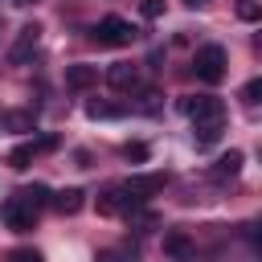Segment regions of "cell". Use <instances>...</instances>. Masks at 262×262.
<instances>
[{
    "label": "cell",
    "mask_w": 262,
    "mask_h": 262,
    "mask_svg": "<svg viewBox=\"0 0 262 262\" xmlns=\"http://www.w3.org/2000/svg\"><path fill=\"white\" fill-rule=\"evenodd\" d=\"M16 196H20L29 209H45V205H49V188H45V184H29V188H20Z\"/></svg>",
    "instance_id": "15"
},
{
    "label": "cell",
    "mask_w": 262,
    "mask_h": 262,
    "mask_svg": "<svg viewBox=\"0 0 262 262\" xmlns=\"http://www.w3.org/2000/svg\"><path fill=\"white\" fill-rule=\"evenodd\" d=\"M164 254L172 262H196V246H192V237L184 229H168L164 233Z\"/></svg>",
    "instance_id": "6"
},
{
    "label": "cell",
    "mask_w": 262,
    "mask_h": 262,
    "mask_svg": "<svg viewBox=\"0 0 262 262\" xmlns=\"http://www.w3.org/2000/svg\"><path fill=\"white\" fill-rule=\"evenodd\" d=\"M225 66H229V61H225V49H221V45H201V49L192 53V74H196L201 82H209V86L225 78Z\"/></svg>",
    "instance_id": "1"
},
{
    "label": "cell",
    "mask_w": 262,
    "mask_h": 262,
    "mask_svg": "<svg viewBox=\"0 0 262 262\" xmlns=\"http://www.w3.org/2000/svg\"><path fill=\"white\" fill-rule=\"evenodd\" d=\"M184 4H188V8H201V4H209V0H184Z\"/></svg>",
    "instance_id": "25"
},
{
    "label": "cell",
    "mask_w": 262,
    "mask_h": 262,
    "mask_svg": "<svg viewBox=\"0 0 262 262\" xmlns=\"http://www.w3.org/2000/svg\"><path fill=\"white\" fill-rule=\"evenodd\" d=\"M221 131H225V119H213V123H192V139H196V147L217 143V139H221Z\"/></svg>",
    "instance_id": "14"
},
{
    "label": "cell",
    "mask_w": 262,
    "mask_h": 262,
    "mask_svg": "<svg viewBox=\"0 0 262 262\" xmlns=\"http://www.w3.org/2000/svg\"><path fill=\"white\" fill-rule=\"evenodd\" d=\"M98 262H139V254L135 250H102Z\"/></svg>",
    "instance_id": "19"
},
{
    "label": "cell",
    "mask_w": 262,
    "mask_h": 262,
    "mask_svg": "<svg viewBox=\"0 0 262 262\" xmlns=\"http://www.w3.org/2000/svg\"><path fill=\"white\" fill-rule=\"evenodd\" d=\"M94 41L106 45V49H123V45L135 41V25L123 20V16H102V20L94 25Z\"/></svg>",
    "instance_id": "2"
},
{
    "label": "cell",
    "mask_w": 262,
    "mask_h": 262,
    "mask_svg": "<svg viewBox=\"0 0 262 262\" xmlns=\"http://www.w3.org/2000/svg\"><path fill=\"white\" fill-rule=\"evenodd\" d=\"M233 8H237V16H242V20H250V25H254V20H258V16H262V8H258V4H254V0H237V4H233Z\"/></svg>",
    "instance_id": "20"
},
{
    "label": "cell",
    "mask_w": 262,
    "mask_h": 262,
    "mask_svg": "<svg viewBox=\"0 0 262 262\" xmlns=\"http://www.w3.org/2000/svg\"><path fill=\"white\" fill-rule=\"evenodd\" d=\"M164 184H168L164 172H147V176H131L123 188H127L135 201H143V196H151V192H164Z\"/></svg>",
    "instance_id": "8"
},
{
    "label": "cell",
    "mask_w": 262,
    "mask_h": 262,
    "mask_svg": "<svg viewBox=\"0 0 262 262\" xmlns=\"http://www.w3.org/2000/svg\"><path fill=\"white\" fill-rule=\"evenodd\" d=\"M139 12H143L147 20H156V16L164 12V0H139Z\"/></svg>",
    "instance_id": "21"
},
{
    "label": "cell",
    "mask_w": 262,
    "mask_h": 262,
    "mask_svg": "<svg viewBox=\"0 0 262 262\" xmlns=\"http://www.w3.org/2000/svg\"><path fill=\"white\" fill-rule=\"evenodd\" d=\"M53 147H57V139H53V135H45V139H29V143H20V147H12V151H8V168H29V164H33V156L53 151Z\"/></svg>",
    "instance_id": "5"
},
{
    "label": "cell",
    "mask_w": 262,
    "mask_h": 262,
    "mask_svg": "<svg viewBox=\"0 0 262 262\" xmlns=\"http://www.w3.org/2000/svg\"><path fill=\"white\" fill-rule=\"evenodd\" d=\"M135 205H139V201H135V196L123 188V184H111V188L98 196V213H106V217H115V213H123V209L131 213Z\"/></svg>",
    "instance_id": "7"
},
{
    "label": "cell",
    "mask_w": 262,
    "mask_h": 262,
    "mask_svg": "<svg viewBox=\"0 0 262 262\" xmlns=\"http://www.w3.org/2000/svg\"><path fill=\"white\" fill-rule=\"evenodd\" d=\"M176 106H180L192 123H213V119H225V102H221V98H213V94H201V98L184 94Z\"/></svg>",
    "instance_id": "3"
},
{
    "label": "cell",
    "mask_w": 262,
    "mask_h": 262,
    "mask_svg": "<svg viewBox=\"0 0 262 262\" xmlns=\"http://www.w3.org/2000/svg\"><path fill=\"white\" fill-rule=\"evenodd\" d=\"M86 115L90 119H115V115H123V106H115V102H90Z\"/></svg>",
    "instance_id": "17"
},
{
    "label": "cell",
    "mask_w": 262,
    "mask_h": 262,
    "mask_svg": "<svg viewBox=\"0 0 262 262\" xmlns=\"http://www.w3.org/2000/svg\"><path fill=\"white\" fill-rule=\"evenodd\" d=\"M0 123L12 127V131H33V127H37V119H33L29 111H8V115H0Z\"/></svg>",
    "instance_id": "16"
},
{
    "label": "cell",
    "mask_w": 262,
    "mask_h": 262,
    "mask_svg": "<svg viewBox=\"0 0 262 262\" xmlns=\"http://www.w3.org/2000/svg\"><path fill=\"white\" fill-rule=\"evenodd\" d=\"M8 262H45V258H41V250H12Z\"/></svg>",
    "instance_id": "22"
},
{
    "label": "cell",
    "mask_w": 262,
    "mask_h": 262,
    "mask_svg": "<svg viewBox=\"0 0 262 262\" xmlns=\"http://www.w3.org/2000/svg\"><path fill=\"white\" fill-rule=\"evenodd\" d=\"M0 221H4L12 233H29V229L37 225V209H29L20 196H8V201L0 205Z\"/></svg>",
    "instance_id": "4"
},
{
    "label": "cell",
    "mask_w": 262,
    "mask_h": 262,
    "mask_svg": "<svg viewBox=\"0 0 262 262\" xmlns=\"http://www.w3.org/2000/svg\"><path fill=\"white\" fill-rule=\"evenodd\" d=\"M242 160H246V156H242L237 147H233V151H225V156L213 164V180H233V176L242 172Z\"/></svg>",
    "instance_id": "13"
},
{
    "label": "cell",
    "mask_w": 262,
    "mask_h": 262,
    "mask_svg": "<svg viewBox=\"0 0 262 262\" xmlns=\"http://www.w3.org/2000/svg\"><path fill=\"white\" fill-rule=\"evenodd\" d=\"M49 201H53V209H57V213L74 217V213H78V209L86 205V192H82V188H61V192H53Z\"/></svg>",
    "instance_id": "11"
},
{
    "label": "cell",
    "mask_w": 262,
    "mask_h": 262,
    "mask_svg": "<svg viewBox=\"0 0 262 262\" xmlns=\"http://www.w3.org/2000/svg\"><path fill=\"white\" fill-rule=\"evenodd\" d=\"M37 37H41V25H25V29H20V37H16V45H12V53H8V57H12V61H16V66H20V61H25V57H29V53H33V49H37Z\"/></svg>",
    "instance_id": "9"
},
{
    "label": "cell",
    "mask_w": 262,
    "mask_h": 262,
    "mask_svg": "<svg viewBox=\"0 0 262 262\" xmlns=\"http://www.w3.org/2000/svg\"><path fill=\"white\" fill-rule=\"evenodd\" d=\"M106 82H111L115 90H135V86H139V70L127 66V61H119V66L106 70Z\"/></svg>",
    "instance_id": "10"
},
{
    "label": "cell",
    "mask_w": 262,
    "mask_h": 262,
    "mask_svg": "<svg viewBox=\"0 0 262 262\" xmlns=\"http://www.w3.org/2000/svg\"><path fill=\"white\" fill-rule=\"evenodd\" d=\"M156 98H160V94H156V90H139V111H147V115H151V111H156V106H160V102H156Z\"/></svg>",
    "instance_id": "23"
},
{
    "label": "cell",
    "mask_w": 262,
    "mask_h": 262,
    "mask_svg": "<svg viewBox=\"0 0 262 262\" xmlns=\"http://www.w3.org/2000/svg\"><path fill=\"white\" fill-rule=\"evenodd\" d=\"M258 94H262V78H250V82L242 86V102H246V106H258Z\"/></svg>",
    "instance_id": "18"
},
{
    "label": "cell",
    "mask_w": 262,
    "mask_h": 262,
    "mask_svg": "<svg viewBox=\"0 0 262 262\" xmlns=\"http://www.w3.org/2000/svg\"><path fill=\"white\" fill-rule=\"evenodd\" d=\"M94 82H98V70H94V66H82V61H78V66L66 70V86H70V90H90Z\"/></svg>",
    "instance_id": "12"
},
{
    "label": "cell",
    "mask_w": 262,
    "mask_h": 262,
    "mask_svg": "<svg viewBox=\"0 0 262 262\" xmlns=\"http://www.w3.org/2000/svg\"><path fill=\"white\" fill-rule=\"evenodd\" d=\"M123 156L139 164V160H147V147H143V143H123Z\"/></svg>",
    "instance_id": "24"
},
{
    "label": "cell",
    "mask_w": 262,
    "mask_h": 262,
    "mask_svg": "<svg viewBox=\"0 0 262 262\" xmlns=\"http://www.w3.org/2000/svg\"><path fill=\"white\" fill-rule=\"evenodd\" d=\"M16 4H33V0H16Z\"/></svg>",
    "instance_id": "26"
}]
</instances>
